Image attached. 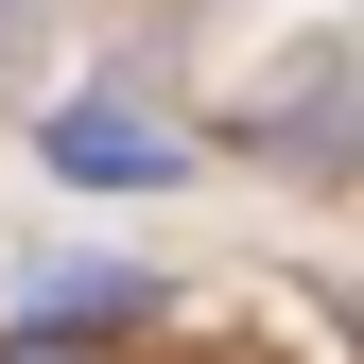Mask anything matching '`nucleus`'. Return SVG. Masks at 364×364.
<instances>
[{"label":"nucleus","instance_id":"obj_1","mask_svg":"<svg viewBox=\"0 0 364 364\" xmlns=\"http://www.w3.org/2000/svg\"><path fill=\"white\" fill-rule=\"evenodd\" d=\"M173 156H191V139H173L156 105H122V87H87V105H53V173H70V191H156Z\"/></svg>","mask_w":364,"mask_h":364},{"label":"nucleus","instance_id":"obj_2","mask_svg":"<svg viewBox=\"0 0 364 364\" xmlns=\"http://www.w3.org/2000/svg\"><path fill=\"white\" fill-rule=\"evenodd\" d=\"M35 330H156V278H139V260H53V278H35Z\"/></svg>","mask_w":364,"mask_h":364},{"label":"nucleus","instance_id":"obj_3","mask_svg":"<svg viewBox=\"0 0 364 364\" xmlns=\"http://www.w3.org/2000/svg\"><path fill=\"white\" fill-rule=\"evenodd\" d=\"M0 364H87L70 330H35V312H18V330H0Z\"/></svg>","mask_w":364,"mask_h":364}]
</instances>
